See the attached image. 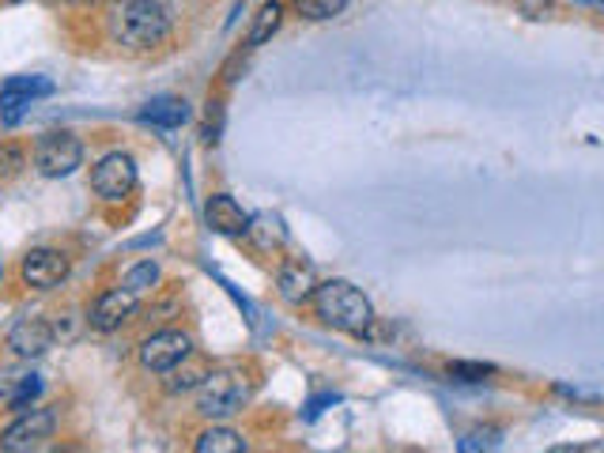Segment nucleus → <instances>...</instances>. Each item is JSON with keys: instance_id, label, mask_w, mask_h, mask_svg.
<instances>
[{"instance_id": "1", "label": "nucleus", "mask_w": 604, "mask_h": 453, "mask_svg": "<svg viewBox=\"0 0 604 453\" xmlns=\"http://www.w3.org/2000/svg\"><path fill=\"white\" fill-rule=\"evenodd\" d=\"M106 27L117 46L156 49L170 38V8L163 0H114Z\"/></svg>"}, {"instance_id": "2", "label": "nucleus", "mask_w": 604, "mask_h": 453, "mask_svg": "<svg viewBox=\"0 0 604 453\" xmlns=\"http://www.w3.org/2000/svg\"><path fill=\"white\" fill-rule=\"evenodd\" d=\"M314 310L318 318L337 332H347V337H367L374 325V306L371 298L360 292L347 280H326L314 292Z\"/></svg>"}, {"instance_id": "3", "label": "nucleus", "mask_w": 604, "mask_h": 453, "mask_svg": "<svg viewBox=\"0 0 604 453\" xmlns=\"http://www.w3.org/2000/svg\"><path fill=\"white\" fill-rule=\"evenodd\" d=\"M246 397H250V378L238 366H219L208 371L197 386V412L204 420H227V416L242 412Z\"/></svg>"}, {"instance_id": "4", "label": "nucleus", "mask_w": 604, "mask_h": 453, "mask_svg": "<svg viewBox=\"0 0 604 453\" xmlns=\"http://www.w3.org/2000/svg\"><path fill=\"white\" fill-rule=\"evenodd\" d=\"M83 162V144L72 133H46L34 144V167L46 178H68Z\"/></svg>"}, {"instance_id": "5", "label": "nucleus", "mask_w": 604, "mask_h": 453, "mask_svg": "<svg viewBox=\"0 0 604 453\" xmlns=\"http://www.w3.org/2000/svg\"><path fill=\"white\" fill-rule=\"evenodd\" d=\"M91 190H95L102 201H125L136 190V162L125 151H110L95 162L91 170Z\"/></svg>"}, {"instance_id": "6", "label": "nucleus", "mask_w": 604, "mask_h": 453, "mask_svg": "<svg viewBox=\"0 0 604 453\" xmlns=\"http://www.w3.org/2000/svg\"><path fill=\"white\" fill-rule=\"evenodd\" d=\"M46 95H54V80H46V76H12V80L0 88V122L15 125L34 102Z\"/></svg>"}, {"instance_id": "7", "label": "nucleus", "mask_w": 604, "mask_h": 453, "mask_svg": "<svg viewBox=\"0 0 604 453\" xmlns=\"http://www.w3.org/2000/svg\"><path fill=\"white\" fill-rule=\"evenodd\" d=\"M193 352V340L178 329H163V332H151L148 340L140 344V363L144 371H156V374H167L174 366H182L185 359Z\"/></svg>"}, {"instance_id": "8", "label": "nucleus", "mask_w": 604, "mask_h": 453, "mask_svg": "<svg viewBox=\"0 0 604 453\" xmlns=\"http://www.w3.org/2000/svg\"><path fill=\"white\" fill-rule=\"evenodd\" d=\"M54 427L57 420L49 408H31V412H23L20 420L0 434V450H8V453L38 450V446H46V439H54Z\"/></svg>"}, {"instance_id": "9", "label": "nucleus", "mask_w": 604, "mask_h": 453, "mask_svg": "<svg viewBox=\"0 0 604 453\" xmlns=\"http://www.w3.org/2000/svg\"><path fill=\"white\" fill-rule=\"evenodd\" d=\"M140 310V295L129 287H114V292H102L91 306V329L99 332H117L125 321H133V314Z\"/></svg>"}, {"instance_id": "10", "label": "nucleus", "mask_w": 604, "mask_h": 453, "mask_svg": "<svg viewBox=\"0 0 604 453\" xmlns=\"http://www.w3.org/2000/svg\"><path fill=\"white\" fill-rule=\"evenodd\" d=\"M23 272V284L27 287H38V292H49V287H57L61 280L68 276V258L61 250H31L27 258L20 264Z\"/></svg>"}, {"instance_id": "11", "label": "nucleus", "mask_w": 604, "mask_h": 453, "mask_svg": "<svg viewBox=\"0 0 604 453\" xmlns=\"http://www.w3.org/2000/svg\"><path fill=\"white\" fill-rule=\"evenodd\" d=\"M204 216H208V227L212 230H219V235H250V224L253 219L242 212V204L235 201V196H227V193H216L208 201V208H204Z\"/></svg>"}, {"instance_id": "12", "label": "nucleus", "mask_w": 604, "mask_h": 453, "mask_svg": "<svg viewBox=\"0 0 604 453\" xmlns=\"http://www.w3.org/2000/svg\"><path fill=\"white\" fill-rule=\"evenodd\" d=\"M276 284H280V295H284L292 306L306 303V298H314V292H318V276H314V264H306L299 258H292V261L280 264Z\"/></svg>"}, {"instance_id": "13", "label": "nucleus", "mask_w": 604, "mask_h": 453, "mask_svg": "<svg viewBox=\"0 0 604 453\" xmlns=\"http://www.w3.org/2000/svg\"><path fill=\"white\" fill-rule=\"evenodd\" d=\"M8 348H12L15 355H23V359L42 355L46 348H54V325L42 321V318H23L12 329V337H8Z\"/></svg>"}, {"instance_id": "14", "label": "nucleus", "mask_w": 604, "mask_h": 453, "mask_svg": "<svg viewBox=\"0 0 604 453\" xmlns=\"http://www.w3.org/2000/svg\"><path fill=\"white\" fill-rule=\"evenodd\" d=\"M190 117V110H185V102L182 99H151L148 106L140 110V122H148V125H159V129H178V125Z\"/></svg>"}, {"instance_id": "15", "label": "nucleus", "mask_w": 604, "mask_h": 453, "mask_svg": "<svg viewBox=\"0 0 604 453\" xmlns=\"http://www.w3.org/2000/svg\"><path fill=\"white\" fill-rule=\"evenodd\" d=\"M280 23H284V4H280V0H269V4H261V12L253 15V27H250V38H246V46H250V49L265 46L272 34L280 31Z\"/></svg>"}, {"instance_id": "16", "label": "nucleus", "mask_w": 604, "mask_h": 453, "mask_svg": "<svg viewBox=\"0 0 604 453\" xmlns=\"http://www.w3.org/2000/svg\"><path fill=\"white\" fill-rule=\"evenodd\" d=\"M246 450V439L231 427H208L197 439V453H238Z\"/></svg>"}, {"instance_id": "17", "label": "nucleus", "mask_w": 604, "mask_h": 453, "mask_svg": "<svg viewBox=\"0 0 604 453\" xmlns=\"http://www.w3.org/2000/svg\"><path fill=\"white\" fill-rule=\"evenodd\" d=\"M292 4H295V12H299L303 20L321 23V20H333V15L344 12L347 0H292Z\"/></svg>"}, {"instance_id": "18", "label": "nucleus", "mask_w": 604, "mask_h": 453, "mask_svg": "<svg viewBox=\"0 0 604 453\" xmlns=\"http://www.w3.org/2000/svg\"><path fill=\"white\" fill-rule=\"evenodd\" d=\"M159 284V264H151V261H144V264H136V269L129 272V276H125V287H129V292H148V287H156Z\"/></svg>"}, {"instance_id": "19", "label": "nucleus", "mask_w": 604, "mask_h": 453, "mask_svg": "<svg viewBox=\"0 0 604 453\" xmlns=\"http://www.w3.org/2000/svg\"><path fill=\"white\" fill-rule=\"evenodd\" d=\"M38 393H42V378H34V374H31V378H20V386H15L8 405H12V408H27L31 400L38 397Z\"/></svg>"}, {"instance_id": "20", "label": "nucleus", "mask_w": 604, "mask_h": 453, "mask_svg": "<svg viewBox=\"0 0 604 453\" xmlns=\"http://www.w3.org/2000/svg\"><path fill=\"white\" fill-rule=\"evenodd\" d=\"M449 374H454L457 382H483L491 374V366H483V363H449Z\"/></svg>"}, {"instance_id": "21", "label": "nucleus", "mask_w": 604, "mask_h": 453, "mask_svg": "<svg viewBox=\"0 0 604 453\" xmlns=\"http://www.w3.org/2000/svg\"><path fill=\"white\" fill-rule=\"evenodd\" d=\"M201 378H204V374L201 371H178V366H174V378H170V389H190V386H201Z\"/></svg>"}, {"instance_id": "22", "label": "nucleus", "mask_w": 604, "mask_h": 453, "mask_svg": "<svg viewBox=\"0 0 604 453\" xmlns=\"http://www.w3.org/2000/svg\"><path fill=\"white\" fill-rule=\"evenodd\" d=\"M8 4H15V0H8Z\"/></svg>"}]
</instances>
